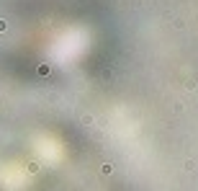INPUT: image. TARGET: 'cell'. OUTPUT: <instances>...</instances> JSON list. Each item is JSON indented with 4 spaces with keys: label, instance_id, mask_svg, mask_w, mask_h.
<instances>
[{
    "label": "cell",
    "instance_id": "6da1fadb",
    "mask_svg": "<svg viewBox=\"0 0 198 191\" xmlns=\"http://www.w3.org/2000/svg\"><path fill=\"white\" fill-rule=\"evenodd\" d=\"M3 31H8V21H5V18H0V34H3Z\"/></svg>",
    "mask_w": 198,
    "mask_h": 191
}]
</instances>
